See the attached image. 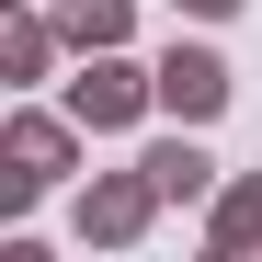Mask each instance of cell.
<instances>
[{
	"label": "cell",
	"mask_w": 262,
	"mask_h": 262,
	"mask_svg": "<svg viewBox=\"0 0 262 262\" xmlns=\"http://www.w3.org/2000/svg\"><path fill=\"white\" fill-rule=\"evenodd\" d=\"M80 137H92V125H80V114H34V103H23L12 125H0V160H12V171H0V205L23 216V205L46 194V183H57L69 160H80Z\"/></svg>",
	"instance_id": "1"
},
{
	"label": "cell",
	"mask_w": 262,
	"mask_h": 262,
	"mask_svg": "<svg viewBox=\"0 0 262 262\" xmlns=\"http://www.w3.org/2000/svg\"><path fill=\"white\" fill-rule=\"evenodd\" d=\"M160 103V69H137L125 46H103V57H80V80H69V114L92 125V137H114V125H137Z\"/></svg>",
	"instance_id": "2"
},
{
	"label": "cell",
	"mask_w": 262,
	"mask_h": 262,
	"mask_svg": "<svg viewBox=\"0 0 262 262\" xmlns=\"http://www.w3.org/2000/svg\"><path fill=\"white\" fill-rule=\"evenodd\" d=\"M160 205H171V194H160V171H148V160H137V171H103V183L80 194V239H92V251H137Z\"/></svg>",
	"instance_id": "3"
},
{
	"label": "cell",
	"mask_w": 262,
	"mask_h": 262,
	"mask_svg": "<svg viewBox=\"0 0 262 262\" xmlns=\"http://www.w3.org/2000/svg\"><path fill=\"white\" fill-rule=\"evenodd\" d=\"M228 92H239V80H228L216 46H171V57H160V114H171V125H216Z\"/></svg>",
	"instance_id": "4"
},
{
	"label": "cell",
	"mask_w": 262,
	"mask_h": 262,
	"mask_svg": "<svg viewBox=\"0 0 262 262\" xmlns=\"http://www.w3.org/2000/svg\"><path fill=\"white\" fill-rule=\"evenodd\" d=\"M205 251H262V171H228V183L205 194Z\"/></svg>",
	"instance_id": "5"
},
{
	"label": "cell",
	"mask_w": 262,
	"mask_h": 262,
	"mask_svg": "<svg viewBox=\"0 0 262 262\" xmlns=\"http://www.w3.org/2000/svg\"><path fill=\"white\" fill-rule=\"evenodd\" d=\"M57 34H69L80 57H103V46L137 34V0H57Z\"/></svg>",
	"instance_id": "6"
},
{
	"label": "cell",
	"mask_w": 262,
	"mask_h": 262,
	"mask_svg": "<svg viewBox=\"0 0 262 262\" xmlns=\"http://www.w3.org/2000/svg\"><path fill=\"white\" fill-rule=\"evenodd\" d=\"M148 171H160V194H171V205H205V194H216V160L194 148V125H183V137H160Z\"/></svg>",
	"instance_id": "7"
},
{
	"label": "cell",
	"mask_w": 262,
	"mask_h": 262,
	"mask_svg": "<svg viewBox=\"0 0 262 262\" xmlns=\"http://www.w3.org/2000/svg\"><path fill=\"white\" fill-rule=\"evenodd\" d=\"M69 46V34H57V12H12V23H0V69H12V80H46V57Z\"/></svg>",
	"instance_id": "8"
},
{
	"label": "cell",
	"mask_w": 262,
	"mask_h": 262,
	"mask_svg": "<svg viewBox=\"0 0 262 262\" xmlns=\"http://www.w3.org/2000/svg\"><path fill=\"white\" fill-rule=\"evenodd\" d=\"M171 12H194V23H228V12H239V0H171Z\"/></svg>",
	"instance_id": "9"
}]
</instances>
